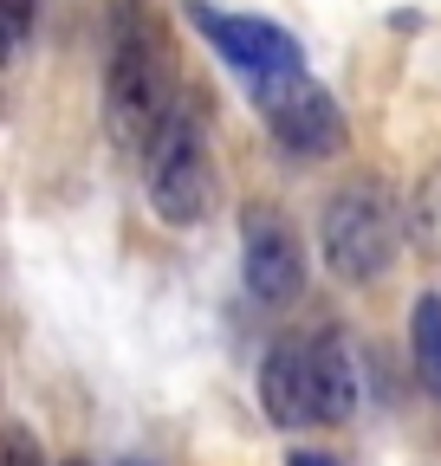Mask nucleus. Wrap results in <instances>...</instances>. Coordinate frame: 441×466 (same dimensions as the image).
<instances>
[{
	"label": "nucleus",
	"mask_w": 441,
	"mask_h": 466,
	"mask_svg": "<svg viewBox=\"0 0 441 466\" xmlns=\"http://www.w3.org/2000/svg\"><path fill=\"white\" fill-rule=\"evenodd\" d=\"M176 58L162 39L156 14L124 0L110 14V52H104V137L124 156H143L162 130V116L176 110Z\"/></svg>",
	"instance_id": "nucleus-1"
},
{
	"label": "nucleus",
	"mask_w": 441,
	"mask_h": 466,
	"mask_svg": "<svg viewBox=\"0 0 441 466\" xmlns=\"http://www.w3.org/2000/svg\"><path fill=\"white\" fill-rule=\"evenodd\" d=\"M403 240H409V208L396 201V188L383 182V175H357V182H344L324 201L318 253H324V266L338 279H351V285L383 279L396 266Z\"/></svg>",
	"instance_id": "nucleus-2"
},
{
	"label": "nucleus",
	"mask_w": 441,
	"mask_h": 466,
	"mask_svg": "<svg viewBox=\"0 0 441 466\" xmlns=\"http://www.w3.org/2000/svg\"><path fill=\"white\" fill-rule=\"evenodd\" d=\"M143 175H149V208L162 227H195L208 220L214 201V168H208V130H201V97H176V110L162 116L156 143L143 149Z\"/></svg>",
	"instance_id": "nucleus-3"
},
{
	"label": "nucleus",
	"mask_w": 441,
	"mask_h": 466,
	"mask_svg": "<svg viewBox=\"0 0 441 466\" xmlns=\"http://www.w3.org/2000/svg\"><path fill=\"white\" fill-rule=\"evenodd\" d=\"M253 97H260V116H266L272 143H280L292 162H331V156H344V110H338V97H331L324 85H312L305 72L266 78V85H253Z\"/></svg>",
	"instance_id": "nucleus-4"
},
{
	"label": "nucleus",
	"mask_w": 441,
	"mask_h": 466,
	"mask_svg": "<svg viewBox=\"0 0 441 466\" xmlns=\"http://www.w3.org/2000/svg\"><path fill=\"white\" fill-rule=\"evenodd\" d=\"M189 20L208 33V46L228 58V66H234L247 85H266V78H292V72H305L299 39H292L286 26L260 20V14H214V7H201V0H189Z\"/></svg>",
	"instance_id": "nucleus-5"
},
{
	"label": "nucleus",
	"mask_w": 441,
	"mask_h": 466,
	"mask_svg": "<svg viewBox=\"0 0 441 466\" xmlns=\"http://www.w3.org/2000/svg\"><path fill=\"white\" fill-rule=\"evenodd\" d=\"M241 279L260 305H292L299 285H305V247L280 208L253 201L241 214Z\"/></svg>",
	"instance_id": "nucleus-6"
},
{
	"label": "nucleus",
	"mask_w": 441,
	"mask_h": 466,
	"mask_svg": "<svg viewBox=\"0 0 441 466\" xmlns=\"http://www.w3.org/2000/svg\"><path fill=\"white\" fill-rule=\"evenodd\" d=\"M260 401L272 428H312L324 421V389H318V350L312 337H280L260 363Z\"/></svg>",
	"instance_id": "nucleus-7"
},
{
	"label": "nucleus",
	"mask_w": 441,
	"mask_h": 466,
	"mask_svg": "<svg viewBox=\"0 0 441 466\" xmlns=\"http://www.w3.org/2000/svg\"><path fill=\"white\" fill-rule=\"evenodd\" d=\"M318 350V389H324V421H357V408H364V363H357V337L338 330V324H324L312 337Z\"/></svg>",
	"instance_id": "nucleus-8"
},
{
	"label": "nucleus",
	"mask_w": 441,
	"mask_h": 466,
	"mask_svg": "<svg viewBox=\"0 0 441 466\" xmlns=\"http://www.w3.org/2000/svg\"><path fill=\"white\" fill-rule=\"evenodd\" d=\"M409 357H415L422 389L441 401V299H435V291H422V299H415V318H409Z\"/></svg>",
	"instance_id": "nucleus-9"
},
{
	"label": "nucleus",
	"mask_w": 441,
	"mask_h": 466,
	"mask_svg": "<svg viewBox=\"0 0 441 466\" xmlns=\"http://www.w3.org/2000/svg\"><path fill=\"white\" fill-rule=\"evenodd\" d=\"M409 247L441 266V162L422 175L415 195H409Z\"/></svg>",
	"instance_id": "nucleus-10"
},
{
	"label": "nucleus",
	"mask_w": 441,
	"mask_h": 466,
	"mask_svg": "<svg viewBox=\"0 0 441 466\" xmlns=\"http://www.w3.org/2000/svg\"><path fill=\"white\" fill-rule=\"evenodd\" d=\"M33 20H39V0H0V66L33 46Z\"/></svg>",
	"instance_id": "nucleus-11"
},
{
	"label": "nucleus",
	"mask_w": 441,
	"mask_h": 466,
	"mask_svg": "<svg viewBox=\"0 0 441 466\" xmlns=\"http://www.w3.org/2000/svg\"><path fill=\"white\" fill-rule=\"evenodd\" d=\"M0 466H46V447L33 441V428H20V421L0 428Z\"/></svg>",
	"instance_id": "nucleus-12"
},
{
	"label": "nucleus",
	"mask_w": 441,
	"mask_h": 466,
	"mask_svg": "<svg viewBox=\"0 0 441 466\" xmlns=\"http://www.w3.org/2000/svg\"><path fill=\"white\" fill-rule=\"evenodd\" d=\"M286 466H344V460H331V453H312V447H299Z\"/></svg>",
	"instance_id": "nucleus-13"
},
{
	"label": "nucleus",
	"mask_w": 441,
	"mask_h": 466,
	"mask_svg": "<svg viewBox=\"0 0 441 466\" xmlns=\"http://www.w3.org/2000/svg\"><path fill=\"white\" fill-rule=\"evenodd\" d=\"M124 466H149V460H124Z\"/></svg>",
	"instance_id": "nucleus-14"
},
{
	"label": "nucleus",
	"mask_w": 441,
	"mask_h": 466,
	"mask_svg": "<svg viewBox=\"0 0 441 466\" xmlns=\"http://www.w3.org/2000/svg\"><path fill=\"white\" fill-rule=\"evenodd\" d=\"M66 466H85V460H66Z\"/></svg>",
	"instance_id": "nucleus-15"
}]
</instances>
